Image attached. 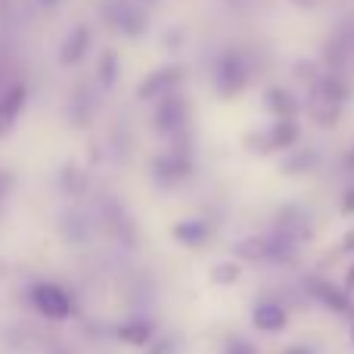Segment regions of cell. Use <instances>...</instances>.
<instances>
[{
  "mask_svg": "<svg viewBox=\"0 0 354 354\" xmlns=\"http://www.w3.org/2000/svg\"><path fill=\"white\" fill-rule=\"evenodd\" d=\"M25 106H28V84H25V81H12V84L0 93V137L19 122Z\"/></svg>",
  "mask_w": 354,
  "mask_h": 354,
  "instance_id": "obj_3",
  "label": "cell"
},
{
  "mask_svg": "<svg viewBox=\"0 0 354 354\" xmlns=\"http://www.w3.org/2000/svg\"><path fill=\"white\" fill-rule=\"evenodd\" d=\"M342 212L345 214H354V187H348V193L342 196Z\"/></svg>",
  "mask_w": 354,
  "mask_h": 354,
  "instance_id": "obj_21",
  "label": "cell"
},
{
  "mask_svg": "<svg viewBox=\"0 0 354 354\" xmlns=\"http://www.w3.org/2000/svg\"><path fill=\"white\" fill-rule=\"evenodd\" d=\"M218 84H221V91L230 97V93H239L243 91V84H245V72H243V66H239V59H224L221 62V68H218Z\"/></svg>",
  "mask_w": 354,
  "mask_h": 354,
  "instance_id": "obj_12",
  "label": "cell"
},
{
  "mask_svg": "<svg viewBox=\"0 0 354 354\" xmlns=\"http://www.w3.org/2000/svg\"><path fill=\"white\" fill-rule=\"evenodd\" d=\"M351 339H354V336H351Z\"/></svg>",
  "mask_w": 354,
  "mask_h": 354,
  "instance_id": "obj_27",
  "label": "cell"
},
{
  "mask_svg": "<svg viewBox=\"0 0 354 354\" xmlns=\"http://www.w3.org/2000/svg\"><path fill=\"white\" fill-rule=\"evenodd\" d=\"M174 239L183 245H202L208 243V236H212V224L202 218H189V221H180V224H174Z\"/></svg>",
  "mask_w": 354,
  "mask_h": 354,
  "instance_id": "obj_9",
  "label": "cell"
},
{
  "mask_svg": "<svg viewBox=\"0 0 354 354\" xmlns=\"http://www.w3.org/2000/svg\"><path fill=\"white\" fill-rule=\"evenodd\" d=\"M189 171H193V159H189V153H183V149L159 156L156 165H153V174H156L159 183H177V180H183Z\"/></svg>",
  "mask_w": 354,
  "mask_h": 354,
  "instance_id": "obj_4",
  "label": "cell"
},
{
  "mask_svg": "<svg viewBox=\"0 0 354 354\" xmlns=\"http://www.w3.org/2000/svg\"><path fill=\"white\" fill-rule=\"evenodd\" d=\"M224 354H255V345H249L245 339H230Z\"/></svg>",
  "mask_w": 354,
  "mask_h": 354,
  "instance_id": "obj_20",
  "label": "cell"
},
{
  "mask_svg": "<svg viewBox=\"0 0 354 354\" xmlns=\"http://www.w3.org/2000/svg\"><path fill=\"white\" fill-rule=\"evenodd\" d=\"M214 283H233L239 277V268L233 261H227V264H221V268H214Z\"/></svg>",
  "mask_w": 354,
  "mask_h": 354,
  "instance_id": "obj_18",
  "label": "cell"
},
{
  "mask_svg": "<svg viewBox=\"0 0 354 354\" xmlns=\"http://www.w3.org/2000/svg\"><path fill=\"white\" fill-rule=\"evenodd\" d=\"M180 78H183L180 68H159V72H153L149 78H143V84L137 87V97L153 100V97H159V93H168L171 87H177Z\"/></svg>",
  "mask_w": 354,
  "mask_h": 354,
  "instance_id": "obj_8",
  "label": "cell"
},
{
  "mask_svg": "<svg viewBox=\"0 0 354 354\" xmlns=\"http://www.w3.org/2000/svg\"><path fill=\"white\" fill-rule=\"evenodd\" d=\"M308 292H311L314 299L320 301V305H326L330 311H336V314H348L351 311L348 292L336 289L333 283H326V280H308Z\"/></svg>",
  "mask_w": 354,
  "mask_h": 354,
  "instance_id": "obj_7",
  "label": "cell"
},
{
  "mask_svg": "<svg viewBox=\"0 0 354 354\" xmlns=\"http://www.w3.org/2000/svg\"><path fill=\"white\" fill-rule=\"evenodd\" d=\"M345 162H348V168H351V171H354V149H351V153H348V159H345Z\"/></svg>",
  "mask_w": 354,
  "mask_h": 354,
  "instance_id": "obj_25",
  "label": "cell"
},
{
  "mask_svg": "<svg viewBox=\"0 0 354 354\" xmlns=\"http://www.w3.org/2000/svg\"><path fill=\"white\" fill-rule=\"evenodd\" d=\"M28 301H31V308H35L37 314H44L47 320H66V317H72V311H75L72 295L62 286H56V283H35L28 292Z\"/></svg>",
  "mask_w": 354,
  "mask_h": 354,
  "instance_id": "obj_1",
  "label": "cell"
},
{
  "mask_svg": "<svg viewBox=\"0 0 354 354\" xmlns=\"http://www.w3.org/2000/svg\"><path fill=\"white\" fill-rule=\"evenodd\" d=\"M187 124V103L177 97H168L156 109V128L162 134H180V128Z\"/></svg>",
  "mask_w": 354,
  "mask_h": 354,
  "instance_id": "obj_5",
  "label": "cell"
},
{
  "mask_svg": "<svg viewBox=\"0 0 354 354\" xmlns=\"http://www.w3.org/2000/svg\"><path fill=\"white\" fill-rule=\"evenodd\" d=\"M87 47H91V31H87V25H78V28L66 37V44H62L59 62L62 66H75V62H81V56L87 53Z\"/></svg>",
  "mask_w": 354,
  "mask_h": 354,
  "instance_id": "obj_10",
  "label": "cell"
},
{
  "mask_svg": "<svg viewBox=\"0 0 354 354\" xmlns=\"http://www.w3.org/2000/svg\"><path fill=\"white\" fill-rule=\"evenodd\" d=\"M339 103H342V91L333 81H324L311 91V118L324 128H330L339 118Z\"/></svg>",
  "mask_w": 354,
  "mask_h": 354,
  "instance_id": "obj_2",
  "label": "cell"
},
{
  "mask_svg": "<svg viewBox=\"0 0 354 354\" xmlns=\"http://www.w3.org/2000/svg\"><path fill=\"white\" fill-rule=\"evenodd\" d=\"M283 354H314L311 348H305V345H292V348H286Z\"/></svg>",
  "mask_w": 354,
  "mask_h": 354,
  "instance_id": "obj_23",
  "label": "cell"
},
{
  "mask_svg": "<svg viewBox=\"0 0 354 354\" xmlns=\"http://www.w3.org/2000/svg\"><path fill=\"white\" fill-rule=\"evenodd\" d=\"M252 324H255L258 330H264V333H277V330L286 326V311H283L280 305H274V301H264V305L255 308Z\"/></svg>",
  "mask_w": 354,
  "mask_h": 354,
  "instance_id": "obj_11",
  "label": "cell"
},
{
  "mask_svg": "<svg viewBox=\"0 0 354 354\" xmlns=\"http://www.w3.org/2000/svg\"><path fill=\"white\" fill-rule=\"evenodd\" d=\"M109 19L115 22V28H122V31H128V35H140L143 31V19L137 16L131 6H124V3H118L115 10L109 12Z\"/></svg>",
  "mask_w": 354,
  "mask_h": 354,
  "instance_id": "obj_14",
  "label": "cell"
},
{
  "mask_svg": "<svg viewBox=\"0 0 354 354\" xmlns=\"http://www.w3.org/2000/svg\"><path fill=\"white\" fill-rule=\"evenodd\" d=\"M314 159H317L314 153H299L295 159L283 162V171H286V174H299V171H305V168H314Z\"/></svg>",
  "mask_w": 354,
  "mask_h": 354,
  "instance_id": "obj_16",
  "label": "cell"
},
{
  "mask_svg": "<svg viewBox=\"0 0 354 354\" xmlns=\"http://www.w3.org/2000/svg\"><path fill=\"white\" fill-rule=\"evenodd\" d=\"M342 249H345V252H354V230H348V236H345Z\"/></svg>",
  "mask_w": 354,
  "mask_h": 354,
  "instance_id": "obj_24",
  "label": "cell"
},
{
  "mask_svg": "<svg viewBox=\"0 0 354 354\" xmlns=\"http://www.w3.org/2000/svg\"><path fill=\"white\" fill-rule=\"evenodd\" d=\"M62 183H66V193H81V183H84V177L75 171V168H66V171H62Z\"/></svg>",
  "mask_w": 354,
  "mask_h": 354,
  "instance_id": "obj_19",
  "label": "cell"
},
{
  "mask_svg": "<svg viewBox=\"0 0 354 354\" xmlns=\"http://www.w3.org/2000/svg\"><path fill=\"white\" fill-rule=\"evenodd\" d=\"M118 339H122L124 345L143 348V345H149V339H153V324H147V320H131V324H122L118 326Z\"/></svg>",
  "mask_w": 354,
  "mask_h": 354,
  "instance_id": "obj_13",
  "label": "cell"
},
{
  "mask_svg": "<svg viewBox=\"0 0 354 354\" xmlns=\"http://www.w3.org/2000/svg\"><path fill=\"white\" fill-rule=\"evenodd\" d=\"M41 3H44V6H56V3H59V0H41Z\"/></svg>",
  "mask_w": 354,
  "mask_h": 354,
  "instance_id": "obj_26",
  "label": "cell"
},
{
  "mask_svg": "<svg viewBox=\"0 0 354 354\" xmlns=\"http://www.w3.org/2000/svg\"><path fill=\"white\" fill-rule=\"evenodd\" d=\"M264 140H258V149L261 153H274V149H286L295 143V137H299V124L292 122V118H280V122L274 124L270 131H264Z\"/></svg>",
  "mask_w": 354,
  "mask_h": 354,
  "instance_id": "obj_6",
  "label": "cell"
},
{
  "mask_svg": "<svg viewBox=\"0 0 354 354\" xmlns=\"http://www.w3.org/2000/svg\"><path fill=\"white\" fill-rule=\"evenodd\" d=\"M345 292H354V264H351L348 274H345Z\"/></svg>",
  "mask_w": 354,
  "mask_h": 354,
  "instance_id": "obj_22",
  "label": "cell"
},
{
  "mask_svg": "<svg viewBox=\"0 0 354 354\" xmlns=\"http://www.w3.org/2000/svg\"><path fill=\"white\" fill-rule=\"evenodd\" d=\"M100 84H103V87L115 84V56H112V53H106L103 62H100Z\"/></svg>",
  "mask_w": 354,
  "mask_h": 354,
  "instance_id": "obj_17",
  "label": "cell"
},
{
  "mask_svg": "<svg viewBox=\"0 0 354 354\" xmlns=\"http://www.w3.org/2000/svg\"><path fill=\"white\" fill-rule=\"evenodd\" d=\"M268 109L274 112L277 118H292V115H295V100L289 97L286 91H280V87H274V91L268 93Z\"/></svg>",
  "mask_w": 354,
  "mask_h": 354,
  "instance_id": "obj_15",
  "label": "cell"
}]
</instances>
